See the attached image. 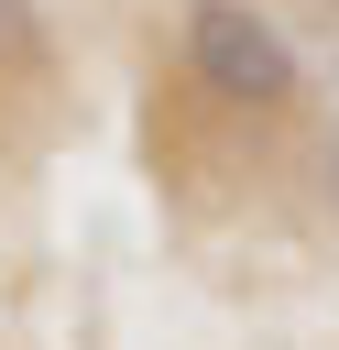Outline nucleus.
Here are the masks:
<instances>
[{
    "label": "nucleus",
    "mask_w": 339,
    "mask_h": 350,
    "mask_svg": "<svg viewBox=\"0 0 339 350\" xmlns=\"http://www.w3.org/2000/svg\"><path fill=\"white\" fill-rule=\"evenodd\" d=\"M44 77H55L44 0H0V88H44Z\"/></svg>",
    "instance_id": "f03ea898"
},
{
    "label": "nucleus",
    "mask_w": 339,
    "mask_h": 350,
    "mask_svg": "<svg viewBox=\"0 0 339 350\" xmlns=\"http://www.w3.org/2000/svg\"><path fill=\"white\" fill-rule=\"evenodd\" d=\"M186 77L219 109H284L295 98V44L252 11V0H197L186 11Z\"/></svg>",
    "instance_id": "f257e3e1"
}]
</instances>
